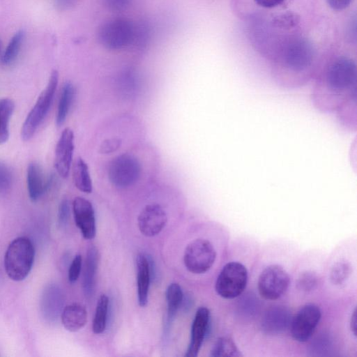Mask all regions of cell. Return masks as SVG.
Masks as SVG:
<instances>
[{
  "mask_svg": "<svg viewBox=\"0 0 357 357\" xmlns=\"http://www.w3.org/2000/svg\"><path fill=\"white\" fill-rule=\"evenodd\" d=\"M289 276L286 270L278 264L266 267L261 273L257 282L258 291L266 300H276L287 291Z\"/></svg>",
  "mask_w": 357,
  "mask_h": 357,
  "instance_id": "9",
  "label": "cell"
},
{
  "mask_svg": "<svg viewBox=\"0 0 357 357\" xmlns=\"http://www.w3.org/2000/svg\"><path fill=\"white\" fill-rule=\"evenodd\" d=\"M122 141L119 137H112L105 139L100 146V153L103 154H109L118 150Z\"/></svg>",
  "mask_w": 357,
  "mask_h": 357,
  "instance_id": "32",
  "label": "cell"
},
{
  "mask_svg": "<svg viewBox=\"0 0 357 357\" xmlns=\"http://www.w3.org/2000/svg\"><path fill=\"white\" fill-rule=\"evenodd\" d=\"M167 222V215L165 211L156 203L146 205L137 218L139 231L148 237L158 235L163 229Z\"/></svg>",
  "mask_w": 357,
  "mask_h": 357,
  "instance_id": "11",
  "label": "cell"
},
{
  "mask_svg": "<svg viewBox=\"0 0 357 357\" xmlns=\"http://www.w3.org/2000/svg\"><path fill=\"white\" fill-rule=\"evenodd\" d=\"M248 271L243 264L231 261L225 264L215 282V291L222 298L231 299L240 296L246 287Z\"/></svg>",
  "mask_w": 357,
  "mask_h": 357,
  "instance_id": "7",
  "label": "cell"
},
{
  "mask_svg": "<svg viewBox=\"0 0 357 357\" xmlns=\"http://www.w3.org/2000/svg\"><path fill=\"white\" fill-rule=\"evenodd\" d=\"M70 206L68 199H63L59 206L58 221L61 227L65 226L69 219Z\"/></svg>",
  "mask_w": 357,
  "mask_h": 357,
  "instance_id": "34",
  "label": "cell"
},
{
  "mask_svg": "<svg viewBox=\"0 0 357 357\" xmlns=\"http://www.w3.org/2000/svg\"><path fill=\"white\" fill-rule=\"evenodd\" d=\"M63 327L70 332L82 329L87 321V311L80 303H73L66 306L61 314Z\"/></svg>",
  "mask_w": 357,
  "mask_h": 357,
  "instance_id": "19",
  "label": "cell"
},
{
  "mask_svg": "<svg viewBox=\"0 0 357 357\" xmlns=\"http://www.w3.org/2000/svg\"><path fill=\"white\" fill-rule=\"evenodd\" d=\"M98 259L97 248L95 246H91L87 250L83 274V291L87 297L93 294Z\"/></svg>",
  "mask_w": 357,
  "mask_h": 357,
  "instance_id": "20",
  "label": "cell"
},
{
  "mask_svg": "<svg viewBox=\"0 0 357 357\" xmlns=\"http://www.w3.org/2000/svg\"><path fill=\"white\" fill-rule=\"evenodd\" d=\"M329 6L335 10H342L347 8L352 0H326Z\"/></svg>",
  "mask_w": 357,
  "mask_h": 357,
  "instance_id": "36",
  "label": "cell"
},
{
  "mask_svg": "<svg viewBox=\"0 0 357 357\" xmlns=\"http://www.w3.org/2000/svg\"><path fill=\"white\" fill-rule=\"evenodd\" d=\"M74 219L77 227L85 239L96 236V217L92 204L86 199L76 197L72 204Z\"/></svg>",
  "mask_w": 357,
  "mask_h": 357,
  "instance_id": "12",
  "label": "cell"
},
{
  "mask_svg": "<svg viewBox=\"0 0 357 357\" xmlns=\"http://www.w3.org/2000/svg\"><path fill=\"white\" fill-rule=\"evenodd\" d=\"M82 264V258L80 255H77L73 259L68 270V280L71 283L77 281L79 277Z\"/></svg>",
  "mask_w": 357,
  "mask_h": 357,
  "instance_id": "33",
  "label": "cell"
},
{
  "mask_svg": "<svg viewBox=\"0 0 357 357\" xmlns=\"http://www.w3.org/2000/svg\"><path fill=\"white\" fill-rule=\"evenodd\" d=\"M351 273V266L346 260L336 262L331 268L330 278L335 285H342L349 278Z\"/></svg>",
  "mask_w": 357,
  "mask_h": 357,
  "instance_id": "28",
  "label": "cell"
},
{
  "mask_svg": "<svg viewBox=\"0 0 357 357\" xmlns=\"http://www.w3.org/2000/svg\"><path fill=\"white\" fill-rule=\"evenodd\" d=\"M314 63V50L311 43L305 38H294L282 52L278 84L287 89L303 86L310 78Z\"/></svg>",
  "mask_w": 357,
  "mask_h": 357,
  "instance_id": "2",
  "label": "cell"
},
{
  "mask_svg": "<svg viewBox=\"0 0 357 357\" xmlns=\"http://www.w3.org/2000/svg\"><path fill=\"white\" fill-rule=\"evenodd\" d=\"M64 303L63 294L56 284H50L43 291L40 310L43 317L49 321H56L61 315Z\"/></svg>",
  "mask_w": 357,
  "mask_h": 357,
  "instance_id": "17",
  "label": "cell"
},
{
  "mask_svg": "<svg viewBox=\"0 0 357 357\" xmlns=\"http://www.w3.org/2000/svg\"><path fill=\"white\" fill-rule=\"evenodd\" d=\"M215 258L216 251L213 244L206 239L197 238L186 246L183 263L190 273L202 274L213 266Z\"/></svg>",
  "mask_w": 357,
  "mask_h": 357,
  "instance_id": "8",
  "label": "cell"
},
{
  "mask_svg": "<svg viewBox=\"0 0 357 357\" xmlns=\"http://www.w3.org/2000/svg\"><path fill=\"white\" fill-rule=\"evenodd\" d=\"M142 174L139 160L132 154L121 153L109 162L107 169L110 183L118 188H127L135 184Z\"/></svg>",
  "mask_w": 357,
  "mask_h": 357,
  "instance_id": "6",
  "label": "cell"
},
{
  "mask_svg": "<svg viewBox=\"0 0 357 357\" xmlns=\"http://www.w3.org/2000/svg\"><path fill=\"white\" fill-rule=\"evenodd\" d=\"M34 256V247L29 238L21 236L14 239L4 257V268L8 278L14 281L24 280L31 270Z\"/></svg>",
  "mask_w": 357,
  "mask_h": 357,
  "instance_id": "3",
  "label": "cell"
},
{
  "mask_svg": "<svg viewBox=\"0 0 357 357\" xmlns=\"http://www.w3.org/2000/svg\"><path fill=\"white\" fill-rule=\"evenodd\" d=\"M74 132L66 128L61 132L55 149L54 167L58 174L66 178L70 172L75 149Z\"/></svg>",
  "mask_w": 357,
  "mask_h": 357,
  "instance_id": "13",
  "label": "cell"
},
{
  "mask_svg": "<svg viewBox=\"0 0 357 357\" xmlns=\"http://www.w3.org/2000/svg\"><path fill=\"white\" fill-rule=\"evenodd\" d=\"M13 174L9 167L0 161V195L8 192L12 186Z\"/></svg>",
  "mask_w": 357,
  "mask_h": 357,
  "instance_id": "30",
  "label": "cell"
},
{
  "mask_svg": "<svg viewBox=\"0 0 357 357\" xmlns=\"http://www.w3.org/2000/svg\"><path fill=\"white\" fill-rule=\"evenodd\" d=\"M151 259L144 253H139L136 258L137 284L138 303L144 307L148 303L149 289L153 267Z\"/></svg>",
  "mask_w": 357,
  "mask_h": 357,
  "instance_id": "16",
  "label": "cell"
},
{
  "mask_svg": "<svg viewBox=\"0 0 357 357\" xmlns=\"http://www.w3.org/2000/svg\"><path fill=\"white\" fill-rule=\"evenodd\" d=\"M25 38V32L20 30L10 39L2 57L1 62L4 65H10L17 59Z\"/></svg>",
  "mask_w": 357,
  "mask_h": 357,
  "instance_id": "27",
  "label": "cell"
},
{
  "mask_svg": "<svg viewBox=\"0 0 357 357\" xmlns=\"http://www.w3.org/2000/svg\"><path fill=\"white\" fill-rule=\"evenodd\" d=\"M59 82V73L52 71L47 84L40 93L31 111L27 114L21 129V137L28 141L33 137L43 121L52 105Z\"/></svg>",
  "mask_w": 357,
  "mask_h": 357,
  "instance_id": "4",
  "label": "cell"
},
{
  "mask_svg": "<svg viewBox=\"0 0 357 357\" xmlns=\"http://www.w3.org/2000/svg\"><path fill=\"white\" fill-rule=\"evenodd\" d=\"M210 312L205 307H199L195 315L192 327L190 342L185 354V357H196L201 349L208 330Z\"/></svg>",
  "mask_w": 357,
  "mask_h": 357,
  "instance_id": "14",
  "label": "cell"
},
{
  "mask_svg": "<svg viewBox=\"0 0 357 357\" xmlns=\"http://www.w3.org/2000/svg\"><path fill=\"white\" fill-rule=\"evenodd\" d=\"M300 22V16L291 11H287L274 16L273 24L282 29H291L296 27Z\"/></svg>",
  "mask_w": 357,
  "mask_h": 357,
  "instance_id": "29",
  "label": "cell"
},
{
  "mask_svg": "<svg viewBox=\"0 0 357 357\" xmlns=\"http://www.w3.org/2000/svg\"><path fill=\"white\" fill-rule=\"evenodd\" d=\"M73 180L75 187L81 192L91 193L93 190L92 180L87 163L78 157L73 165Z\"/></svg>",
  "mask_w": 357,
  "mask_h": 357,
  "instance_id": "21",
  "label": "cell"
},
{
  "mask_svg": "<svg viewBox=\"0 0 357 357\" xmlns=\"http://www.w3.org/2000/svg\"><path fill=\"white\" fill-rule=\"evenodd\" d=\"M109 309V298L105 294H101L98 300L92 330L95 334H101L106 328Z\"/></svg>",
  "mask_w": 357,
  "mask_h": 357,
  "instance_id": "25",
  "label": "cell"
},
{
  "mask_svg": "<svg viewBox=\"0 0 357 357\" xmlns=\"http://www.w3.org/2000/svg\"><path fill=\"white\" fill-rule=\"evenodd\" d=\"M183 294L180 285L177 283L170 284L166 291V299L167 303V325L171 324L181 306Z\"/></svg>",
  "mask_w": 357,
  "mask_h": 357,
  "instance_id": "24",
  "label": "cell"
},
{
  "mask_svg": "<svg viewBox=\"0 0 357 357\" xmlns=\"http://www.w3.org/2000/svg\"><path fill=\"white\" fill-rule=\"evenodd\" d=\"M52 179L46 177L42 167L37 162L29 164L26 169L27 190L32 202L38 200L49 189Z\"/></svg>",
  "mask_w": 357,
  "mask_h": 357,
  "instance_id": "18",
  "label": "cell"
},
{
  "mask_svg": "<svg viewBox=\"0 0 357 357\" xmlns=\"http://www.w3.org/2000/svg\"><path fill=\"white\" fill-rule=\"evenodd\" d=\"M319 307L312 303L303 306L292 317L290 330L292 337L300 342L307 341L314 332L320 319Z\"/></svg>",
  "mask_w": 357,
  "mask_h": 357,
  "instance_id": "10",
  "label": "cell"
},
{
  "mask_svg": "<svg viewBox=\"0 0 357 357\" xmlns=\"http://www.w3.org/2000/svg\"><path fill=\"white\" fill-rule=\"evenodd\" d=\"M291 319V312L286 307L273 306L264 313L261 319V329L268 335L280 334L289 327Z\"/></svg>",
  "mask_w": 357,
  "mask_h": 357,
  "instance_id": "15",
  "label": "cell"
},
{
  "mask_svg": "<svg viewBox=\"0 0 357 357\" xmlns=\"http://www.w3.org/2000/svg\"><path fill=\"white\" fill-rule=\"evenodd\" d=\"M1 40H0V55H1Z\"/></svg>",
  "mask_w": 357,
  "mask_h": 357,
  "instance_id": "39",
  "label": "cell"
},
{
  "mask_svg": "<svg viewBox=\"0 0 357 357\" xmlns=\"http://www.w3.org/2000/svg\"><path fill=\"white\" fill-rule=\"evenodd\" d=\"M350 328L354 335V336H356V310L354 309L350 320Z\"/></svg>",
  "mask_w": 357,
  "mask_h": 357,
  "instance_id": "38",
  "label": "cell"
},
{
  "mask_svg": "<svg viewBox=\"0 0 357 357\" xmlns=\"http://www.w3.org/2000/svg\"><path fill=\"white\" fill-rule=\"evenodd\" d=\"M318 282L317 276L312 271H305L301 274L298 279V288L304 291L314 289Z\"/></svg>",
  "mask_w": 357,
  "mask_h": 357,
  "instance_id": "31",
  "label": "cell"
},
{
  "mask_svg": "<svg viewBox=\"0 0 357 357\" xmlns=\"http://www.w3.org/2000/svg\"><path fill=\"white\" fill-rule=\"evenodd\" d=\"M75 93L74 85L70 82H66L63 85L57 107L56 124L58 126H61L65 122L72 106Z\"/></svg>",
  "mask_w": 357,
  "mask_h": 357,
  "instance_id": "22",
  "label": "cell"
},
{
  "mask_svg": "<svg viewBox=\"0 0 357 357\" xmlns=\"http://www.w3.org/2000/svg\"><path fill=\"white\" fill-rule=\"evenodd\" d=\"M284 0H255V1L260 6L264 8H273L280 3Z\"/></svg>",
  "mask_w": 357,
  "mask_h": 357,
  "instance_id": "37",
  "label": "cell"
},
{
  "mask_svg": "<svg viewBox=\"0 0 357 357\" xmlns=\"http://www.w3.org/2000/svg\"><path fill=\"white\" fill-rule=\"evenodd\" d=\"M135 25L123 18L111 20L103 24L98 31V39L105 48L117 50L133 44Z\"/></svg>",
  "mask_w": 357,
  "mask_h": 357,
  "instance_id": "5",
  "label": "cell"
},
{
  "mask_svg": "<svg viewBox=\"0 0 357 357\" xmlns=\"http://www.w3.org/2000/svg\"><path fill=\"white\" fill-rule=\"evenodd\" d=\"M312 102L319 112L335 114L345 129L357 126V66L346 56L332 59L324 68L312 89Z\"/></svg>",
  "mask_w": 357,
  "mask_h": 357,
  "instance_id": "1",
  "label": "cell"
},
{
  "mask_svg": "<svg viewBox=\"0 0 357 357\" xmlns=\"http://www.w3.org/2000/svg\"><path fill=\"white\" fill-rule=\"evenodd\" d=\"M210 356L212 357H238L242 354L233 340L227 337H222L216 340Z\"/></svg>",
  "mask_w": 357,
  "mask_h": 357,
  "instance_id": "26",
  "label": "cell"
},
{
  "mask_svg": "<svg viewBox=\"0 0 357 357\" xmlns=\"http://www.w3.org/2000/svg\"><path fill=\"white\" fill-rule=\"evenodd\" d=\"M14 109L15 102L12 99H0V145L6 143L9 138V123Z\"/></svg>",
  "mask_w": 357,
  "mask_h": 357,
  "instance_id": "23",
  "label": "cell"
},
{
  "mask_svg": "<svg viewBox=\"0 0 357 357\" xmlns=\"http://www.w3.org/2000/svg\"><path fill=\"white\" fill-rule=\"evenodd\" d=\"M132 0H105L107 6L116 11H120L126 9Z\"/></svg>",
  "mask_w": 357,
  "mask_h": 357,
  "instance_id": "35",
  "label": "cell"
}]
</instances>
